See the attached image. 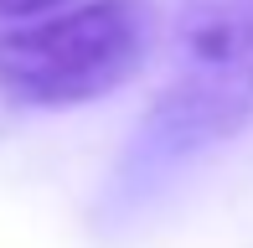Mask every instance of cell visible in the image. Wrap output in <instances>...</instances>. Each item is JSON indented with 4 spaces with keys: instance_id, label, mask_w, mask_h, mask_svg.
Wrapping results in <instances>:
<instances>
[{
    "instance_id": "6da1fadb",
    "label": "cell",
    "mask_w": 253,
    "mask_h": 248,
    "mask_svg": "<svg viewBox=\"0 0 253 248\" xmlns=\"http://www.w3.org/2000/svg\"><path fill=\"white\" fill-rule=\"evenodd\" d=\"M253 119V0H181L170 37V78L129 129L98 222L124 228L166 186H176L212 145L233 140Z\"/></svg>"
},
{
    "instance_id": "7a4b0ae2",
    "label": "cell",
    "mask_w": 253,
    "mask_h": 248,
    "mask_svg": "<svg viewBox=\"0 0 253 248\" xmlns=\"http://www.w3.org/2000/svg\"><path fill=\"white\" fill-rule=\"evenodd\" d=\"M155 37L145 0H88L52 21L0 31V98L16 109L83 104L129 83Z\"/></svg>"
},
{
    "instance_id": "3957f363",
    "label": "cell",
    "mask_w": 253,
    "mask_h": 248,
    "mask_svg": "<svg viewBox=\"0 0 253 248\" xmlns=\"http://www.w3.org/2000/svg\"><path fill=\"white\" fill-rule=\"evenodd\" d=\"M52 5H62V0H0V16H42Z\"/></svg>"
}]
</instances>
